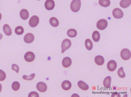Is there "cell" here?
I'll use <instances>...</instances> for the list:
<instances>
[{"label": "cell", "mask_w": 131, "mask_h": 97, "mask_svg": "<svg viewBox=\"0 0 131 97\" xmlns=\"http://www.w3.org/2000/svg\"><path fill=\"white\" fill-rule=\"evenodd\" d=\"M34 36L32 33H29L25 35L24 37V40L25 43H31L34 40Z\"/></svg>", "instance_id": "8fae6325"}, {"label": "cell", "mask_w": 131, "mask_h": 97, "mask_svg": "<svg viewBox=\"0 0 131 97\" xmlns=\"http://www.w3.org/2000/svg\"><path fill=\"white\" fill-rule=\"evenodd\" d=\"M92 39L95 42H97L100 40V34L98 31H95L93 32L92 34Z\"/></svg>", "instance_id": "44dd1931"}, {"label": "cell", "mask_w": 131, "mask_h": 97, "mask_svg": "<svg viewBox=\"0 0 131 97\" xmlns=\"http://www.w3.org/2000/svg\"><path fill=\"white\" fill-rule=\"evenodd\" d=\"M14 31L16 34L18 35H21L23 33L24 30L22 26H18V27H16Z\"/></svg>", "instance_id": "d4e9b609"}, {"label": "cell", "mask_w": 131, "mask_h": 97, "mask_svg": "<svg viewBox=\"0 0 131 97\" xmlns=\"http://www.w3.org/2000/svg\"><path fill=\"white\" fill-rule=\"evenodd\" d=\"M6 75L5 72L2 70H0V81H3L5 79Z\"/></svg>", "instance_id": "f1b7e54d"}, {"label": "cell", "mask_w": 131, "mask_h": 97, "mask_svg": "<svg viewBox=\"0 0 131 97\" xmlns=\"http://www.w3.org/2000/svg\"><path fill=\"white\" fill-rule=\"evenodd\" d=\"M20 15L22 19L24 20H27L29 17V11L26 9H22L20 11Z\"/></svg>", "instance_id": "5bb4252c"}, {"label": "cell", "mask_w": 131, "mask_h": 97, "mask_svg": "<svg viewBox=\"0 0 131 97\" xmlns=\"http://www.w3.org/2000/svg\"><path fill=\"white\" fill-rule=\"evenodd\" d=\"M49 23L51 25L54 27H57L59 25V21L55 17L51 18L49 20Z\"/></svg>", "instance_id": "d6986e66"}, {"label": "cell", "mask_w": 131, "mask_h": 97, "mask_svg": "<svg viewBox=\"0 0 131 97\" xmlns=\"http://www.w3.org/2000/svg\"><path fill=\"white\" fill-rule=\"evenodd\" d=\"M99 4L103 7H108L109 6L111 2L109 0H99Z\"/></svg>", "instance_id": "cb8c5ba5"}, {"label": "cell", "mask_w": 131, "mask_h": 97, "mask_svg": "<svg viewBox=\"0 0 131 97\" xmlns=\"http://www.w3.org/2000/svg\"><path fill=\"white\" fill-rule=\"evenodd\" d=\"M39 97V95L36 92H32L29 94V97Z\"/></svg>", "instance_id": "4dcf8cb0"}, {"label": "cell", "mask_w": 131, "mask_h": 97, "mask_svg": "<svg viewBox=\"0 0 131 97\" xmlns=\"http://www.w3.org/2000/svg\"><path fill=\"white\" fill-rule=\"evenodd\" d=\"M117 63L114 60H111L109 61L107 64L108 69L111 72L115 71L117 68Z\"/></svg>", "instance_id": "ba28073f"}, {"label": "cell", "mask_w": 131, "mask_h": 97, "mask_svg": "<svg viewBox=\"0 0 131 97\" xmlns=\"http://www.w3.org/2000/svg\"><path fill=\"white\" fill-rule=\"evenodd\" d=\"M121 96L118 93H113L112 94V95H111V97H120Z\"/></svg>", "instance_id": "1f68e13d"}, {"label": "cell", "mask_w": 131, "mask_h": 97, "mask_svg": "<svg viewBox=\"0 0 131 97\" xmlns=\"http://www.w3.org/2000/svg\"><path fill=\"white\" fill-rule=\"evenodd\" d=\"M55 4L54 0H47L45 3V8L48 10H52L54 8Z\"/></svg>", "instance_id": "30bf717a"}, {"label": "cell", "mask_w": 131, "mask_h": 97, "mask_svg": "<svg viewBox=\"0 0 131 97\" xmlns=\"http://www.w3.org/2000/svg\"><path fill=\"white\" fill-rule=\"evenodd\" d=\"M108 22L104 19L99 20L97 23V28L101 30H103L108 26Z\"/></svg>", "instance_id": "5b68a950"}, {"label": "cell", "mask_w": 131, "mask_h": 97, "mask_svg": "<svg viewBox=\"0 0 131 97\" xmlns=\"http://www.w3.org/2000/svg\"><path fill=\"white\" fill-rule=\"evenodd\" d=\"M71 46V42L70 40L68 39H65L63 40L62 46H61V48H62V53H63L65 52V51L67 50L68 48H70Z\"/></svg>", "instance_id": "3957f363"}, {"label": "cell", "mask_w": 131, "mask_h": 97, "mask_svg": "<svg viewBox=\"0 0 131 97\" xmlns=\"http://www.w3.org/2000/svg\"><path fill=\"white\" fill-rule=\"evenodd\" d=\"M24 59L25 61L28 62H32L35 59V55L32 52L29 51L25 53L24 56Z\"/></svg>", "instance_id": "52a82bcc"}, {"label": "cell", "mask_w": 131, "mask_h": 97, "mask_svg": "<svg viewBox=\"0 0 131 97\" xmlns=\"http://www.w3.org/2000/svg\"><path fill=\"white\" fill-rule=\"evenodd\" d=\"M81 7V1L80 0H73L70 4V8L74 12H77L80 10Z\"/></svg>", "instance_id": "6da1fadb"}, {"label": "cell", "mask_w": 131, "mask_h": 97, "mask_svg": "<svg viewBox=\"0 0 131 97\" xmlns=\"http://www.w3.org/2000/svg\"><path fill=\"white\" fill-rule=\"evenodd\" d=\"M61 86L63 90L68 91L70 90L71 88L72 84L70 81L65 80L62 82Z\"/></svg>", "instance_id": "4fadbf2b"}, {"label": "cell", "mask_w": 131, "mask_h": 97, "mask_svg": "<svg viewBox=\"0 0 131 97\" xmlns=\"http://www.w3.org/2000/svg\"><path fill=\"white\" fill-rule=\"evenodd\" d=\"M11 69L12 70L15 71L17 73H18L19 70V68L18 66L17 65L15 64H13L12 65Z\"/></svg>", "instance_id": "f546056e"}, {"label": "cell", "mask_w": 131, "mask_h": 97, "mask_svg": "<svg viewBox=\"0 0 131 97\" xmlns=\"http://www.w3.org/2000/svg\"><path fill=\"white\" fill-rule=\"evenodd\" d=\"M111 77L108 76L104 79L103 81V85L106 88H109L111 85Z\"/></svg>", "instance_id": "e0dca14e"}, {"label": "cell", "mask_w": 131, "mask_h": 97, "mask_svg": "<svg viewBox=\"0 0 131 97\" xmlns=\"http://www.w3.org/2000/svg\"><path fill=\"white\" fill-rule=\"evenodd\" d=\"M120 55L122 59L127 60L131 58V52L129 49L123 48L121 52Z\"/></svg>", "instance_id": "7a4b0ae2"}, {"label": "cell", "mask_w": 131, "mask_h": 97, "mask_svg": "<svg viewBox=\"0 0 131 97\" xmlns=\"http://www.w3.org/2000/svg\"><path fill=\"white\" fill-rule=\"evenodd\" d=\"M67 34L70 38H74L77 36V32L74 29H70L67 31Z\"/></svg>", "instance_id": "7402d4cb"}, {"label": "cell", "mask_w": 131, "mask_h": 97, "mask_svg": "<svg viewBox=\"0 0 131 97\" xmlns=\"http://www.w3.org/2000/svg\"><path fill=\"white\" fill-rule=\"evenodd\" d=\"M95 62L97 65L101 66L104 64V59L102 56H97L95 58Z\"/></svg>", "instance_id": "9a60e30c"}, {"label": "cell", "mask_w": 131, "mask_h": 97, "mask_svg": "<svg viewBox=\"0 0 131 97\" xmlns=\"http://www.w3.org/2000/svg\"><path fill=\"white\" fill-rule=\"evenodd\" d=\"M78 86L81 89L84 91H87L89 89V86L86 83L83 81H80L78 82Z\"/></svg>", "instance_id": "ac0fdd59"}, {"label": "cell", "mask_w": 131, "mask_h": 97, "mask_svg": "<svg viewBox=\"0 0 131 97\" xmlns=\"http://www.w3.org/2000/svg\"><path fill=\"white\" fill-rule=\"evenodd\" d=\"M36 88L39 92H44L46 91L47 87L45 83L43 82H40L36 85Z\"/></svg>", "instance_id": "9c48e42d"}, {"label": "cell", "mask_w": 131, "mask_h": 97, "mask_svg": "<svg viewBox=\"0 0 131 97\" xmlns=\"http://www.w3.org/2000/svg\"><path fill=\"white\" fill-rule=\"evenodd\" d=\"M40 22V19L38 16L36 15L32 16L29 21V25L31 27L34 28L38 25Z\"/></svg>", "instance_id": "277c9868"}, {"label": "cell", "mask_w": 131, "mask_h": 97, "mask_svg": "<svg viewBox=\"0 0 131 97\" xmlns=\"http://www.w3.org/2000/svg\"><path fill=\"white\" fill-rule=\"evenodd\" d=\"M3 30L4 33L7 36H11L12 34V31L8 25L5 24L3 28Z\"/></svg>", "instance_id": "2e32d148"}, {"label": "cell", "mask_w": 131, "mask_h": 97, "mask_svg": "<svg viewBox=\"0 0 131 97\" xmlns=\"http://www.w3.org/2000/svg\"><path fill=\"white\" fill-rule=\"evenodd\" d=\"M113 15L115 18L120 19L122 18L124 15V13L119 8H116L113 10L112 12Z\"/></svg>", "instance_id": "8992f818"}, {"label": "cell", "mask_w": 131, "mask_h": 97, "mask_svg": "<svg viewBox=\"0 0 131 97\" xmlns=\"http://www.w3.org/2000/svg\"><path fill=\"white\" fill-rule=\"evenodd\" d=\"M131 1L130 0H121L120 2V5L121 6V7L122 8H127V7H129L130 5L131 4Z\"/></svg>", "instance_id": "ffe728a7"}, {"label": "cell", "mask_w": 131, "mask_h": 97, "mask_svg": "<svg viewBox=\"0 0 131 97\" xmlns=\"http://www.w3.org/2000/svg\"><path fill=\"white\" fill-rule=\"evenodd\" d=\"M85 45L87 49L88 50H91L93 48V43L90 39H87L85 40Z\"/></svg>", "instance_id": "603a6c76"}, {"label": "cell", "mask_w": 131, "mask_h": 97, "mask_svg": "<svg viewBox=\"0 0 131 97\" xmlns=\"http://www.w3.org/2000/svg\"><path fill=\"white\" fill-rule=\"evenodd\" d=\"M11 87H12V89L14 91H18L20 88V83L18 81H14L12 83Z\"/></svg>", "instance_id": "484cf974"}, {"label": "cell", "mask_w": 131, "mask_h": 97, "mask_svg": "<svg viewBox=\"0 0 131 97\" xmlns=\"http://www.w3.org/2000/svg\"><path fill=\"white\" fill-rule=\"evenodd\" d=\"M118 74L119 77L120 78H123L124 77H126V74L124 72L123 68L122 67H121L119 69V70L118 71Z\"/></svg>", "instance_id": "4316f807"}, {"label": "cell", "mask_w": 131, "mask_h": 97, "mask_svg": "<svg viewBox=\"0 0 131 97\" xmlns=\"http://www.w3.org/2000/svg\"><path fill=\"white\" fill-rule=\"evenodd\" d=\"M72 64V60L69 57H66L63 59L62 65L65 68H68L70 67Z\"/></svg>", "instance_id": "7c38bea8"}, {"label": "cell", "mask_w": 131, "mask_h": 97, "mask_svg": "<svg viewBox=\"0 0 131 97\" xmlns=\"http://www.w3.org/2000/svg\"><path fill=\"white\" fill-rule=\"evenodd\" d=\"M35 76V74H32L29 76L26 75H23L22 77L23 79L25 80H28V81H31L34 79V78Z\"/></svg>", "instance_id": "83f0119b"}]
</instances>
